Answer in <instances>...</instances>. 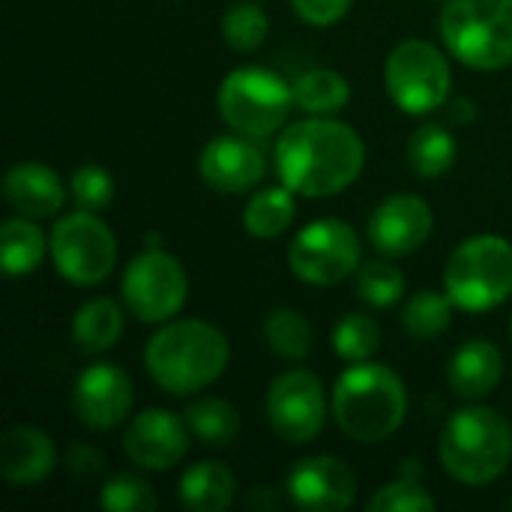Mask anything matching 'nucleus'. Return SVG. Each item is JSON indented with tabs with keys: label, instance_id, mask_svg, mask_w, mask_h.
<instances>
[{
	"label": "nucleus",
	"instance_id": "nucleus-1",
	"mask_svg": "<svg viewBox=\"0 0 512 512\" xmlns=\"http://www.w3.org/2000/svg\"><path fill=\"white\" fill-rule=\"evenodd\" d=\"M366 165L363 138L339 120L306 117L282 129L276 141V171L282 183L303 198H330L345 192Z\"/></svg>",
	"mask_w": 512,
	"mask_h": 512
},
{
	"label": "nucleus",
	"instance_id": "nucleus-2",
	"mask_svg": "<svg viewBox=\"0 0 512 512\" xmlns=\"http://www.w3.org/2000/svg\"><path fill=\"white\" fill-rule=\"evenodd\" d=\"M228 339L207 321H171L144 348L150 378L171 396L207 390L228 366Z\"/></svg>",
	"mask_w": 512,
	"mask_h": 512
},
{
	"label": "nucleus",
	"instance_id": "nucleus-3",
	"mask_svg": "<svg viewBox=\"0 0 512 512\" xmlns=\"http://www.w3.org/2000/svg\"><path fill=\"white\" fill-rule=\"evenodd\" d=\"M408 414V393L402 378L381 363H354L333 387V417L339 429L360 441L378 444L390 438Z\"/></svg>",
	"mask_w": 512,
	"mask_h": 512
},
{
	"label": "nucleus",
	"instance_id": "nucleus-4",
	"mask_svg": "<svg viewBox=\"0 0 512 512\" xmlns=\"http://www.w3.org/2000/svg\"><path fill=\"white\" fill-rule=\"evenodd\" d=\"M441 465L462 486H489L512 462L510 420L489 408L471 405L456 411L441 432Z\"/></svg>",
	"mask_w": 512,
	"mask_h": 512
},
{
	"label": "nucleus",
	"instance_id": "nucleus-5",
	"mask_svg": "<svg viewBox=\"0 0 512 512\" xmlns=\"http://www.w3.org/2000/svg\"><path fill=\"white\" fill-rule=\"evenodd\" d=\"M447 51L480 72L512 63V0H447L441 9Z\"/></svg>",
	"mask_w": 512,
	"mask_h": 512
},
{
	"label": "nucleus",
	"instance_id": "nucleus-6",
	"mask_svg": "<svg viewBox=\"0 0 512 512\" xmlns=\"http://www.w3.org/2000/svg\"><path fill=\"white\" fill-rule=\"evenodd\" d=\"M444 288L456 309L489 312L512 294V243L498 234L465 240L444 267Z\"/></svg>",
	"mask_w": 512,
	"mask_h": 512
},
{
	"label": "nucleus",
	"instance_id": "nucleus-7",
	"mask_svg": "<svg viewBox=\"0 0 512 512\" xmlns=\"http://www.w3.org/2000/svg\"><path fill=\"white\" fill-rule=\"evenodd\" d=\"M222 120L249 138H267L285 126L294 108L291 84L264 66H240L225 75L216 96Z\"/></svg>",
	"mask_w": 512,
	"mask_h": 512
},
{
	"label": "nucleus",
	"instance_id": "nucleus-8",
	"mask_svg": "<svg viewBox=\"0 0 512 512\" xmlns=\"http://www.w3.org/2000/svg\"><path fill=\"white\" fill-rule=\"evenodd\" d=\"M450 63L426 39L399 42L384 66V84L390 99L405 114H432L450 99Z\"/></svg>",
	"mask_w": 512,
	"mask_h": 512
},
{
	"label": "nucleus",
	"instance_id": "nucleus-9",
	"mask_svg": "<svg viewBox=\"0 0 512 512\" xmlns=\"http://www.w3.org/2000/svg\"><path fill=\"white\" fill-rule=\"evenodd\" d=\"M48 246L57 273L78 288L105 282L117 264V240L111 228L90 210L63 216L51 228Z\"/></svg>",
	"mask_w": 512,
	"mask_h": 512
},
{
	"label": "nucleus",
	"instance_id": "nucleus-10",
	"mask_svg": "<svg viewBox=\"0 0 512 512\" xmlns=\"http://www.w3.org/2000/svg\"><path fill=\"white\" fill-rule=\"evenodd\" d=\"M120 294L126 309L141 324H165L183 309L189 279L174 255L162 249H147L126 264Z\"/></svg>",
	"mask_w": 512,
	"mask_h": 512
},
{
	"label": "nucleus",
	"instance_id": "nucleus-11",
	"mask_svg": "<svg viewBox=\"0 0 512 512\" xmlns=\"http://www.w3.org/2000/svg\"><path fill=\"white\" fill-rule=\"evenodd\" d=\"M288 267L306 285H339L360 270V237L342 219H318L291 240Z\"/></svg>",
	"mask_w": 512,
	"mask_h": 512
},
{
	"label": "nucleus",
	"instance_id": "nucleus-12",
	"mask_svg": "<svg viewBox=\"0 0 512 512\" xmlns=\"http://www.w3.org/2000/svg\"><path fill=\"white\" fill-rule=\"evenodd\" d=\"M270 429L294 447L315 441L327 420V393L309 369L282 372L267 390Z\"/></svg>",
	"mask_w": 512,
	"mask_h": 512
},
{
	"label": "nucleus",
	"instance_id": "nucleus-13",
	"mask_svg": "<svg viewBox=\"0 0 512 512\" xmlns=\"http://www.w3.org/2000/svg\"><path fill=\"white\" fill-rule=\"evenodd\" d=\"M135 402V387L129 375L114 363L87 366L72 387V408L78 420L93 432L117 429Z\"/></svg>",
	"mask_w": 512,
	"mask_h": 512
},
{
	"label": "nucleus",
	"instance_id": "nucleus-14",
	"mask_svg": "<svg viewBox=\"0 0 512 512\" xmlns=\"http://www.w3.org/2000/svg\"><path fill=\"white\" fill-rule=\"evenodd\" d=\"M189 423L165 408L141 411L123 432V450L144 471H168L189 450Z\"/></svg>",
	"mask_w": 512,
	"mask_h": 512
},
{
	"label": "nucleus",
	"instance_id": "nucleus-15",
	"mask_svg": "<svg viewBox=\"0 0 512 512\" xmlns=\"http://www.w3.org/2000/svg\"><path fill=\"white\" fill-rule=\"evenodd\" d=\"M432 207L414 192H396L384 198L369 216V240L381 255H414L432 237Z\"/></svg>",
	"mask_w": 512,
	"mask_h": 512
},
{
	"label": "nucleus",
	"instance_id": "nucleus-16",
	"mask_svg": "<svg viewBox=\"0 0 512 512\" xmlns=\"http://www.w3.org/2000/svg\"><path fill=\"white\" fill-rule=\"evenodd\" d=\"M285 489L300 510L309 512H342L357 501L354 471L333 456L300 459L291 468Z\"/></svg>",
	"mask_w": 512,
	"mask_h": 512
},
{
	"label": "nucleus",
	"instance_id": "nucleus-17",
	"mask_svg": "<svg viewBox=\"0 0 512 512\" xmlns=\"http://www.w3.org/2000/svg\"><path fill=\"white\" fill-rule=\"evenodd\" d=\"M198 171L213 192L240 195L261 183L264 153L249 135H219L201 150Z\"/></svg>",
	"mask_w": 512,
	"mask_h": 512
},
{
	"label": "nucleus",
	"instance_id": "nucleus-18",
	"mask_svg": "<svg viewBox=\"0 0 512 512\" xmlns=\"http://www.w3.org/2000/svg\"><path fill=\"white\" fill-rule=\"evenodd\" d=\"M57 468L54 441L33 426H12L0 438V477L9 486H36Z\"/></svg>",
	"mask_w": 512,
	"mask_h": 512
},
{
	"label": "nucleus",
	"instance_id": "nucleus-19",
	"mask_svg": "<svg viewBox=\"0 0 512 512\" xmlns=\"http://www.w3.org/2000/svg\"><path fill=\"white\" fill-rule=\"evenodd\" d=\"M3 198L18 216L48 219L63 207L66 189H63L57 171H51L48 165L18 162L3 177Z\"/></svg>",
	"mask_w": 512,
	"mask_h": 512
},
{
	"label": "nucleus",
	"instance_id": "nucleus-20",
	"mask_svg": "<svg viewBox=\"0 0 512 512\" xmlns=\"http://www.w3.org/2000/svg\"><path fill=\"white\" fill-rule=\"evenodd\" d=\"M501 378H504V354L489 339H471V342H465L450 357V366H447L450 390L459 399H468V402L495 393V387L501 384Z\"/></svg>",
	"mask_w": 512,
	"mask_h": 512
},
{
	"label": "nucleus",
	"instance_id": "nucleus-21",
	"mask_svg": "<svg viewBox=\"0 0 512 512\" xmlns=\"http://www.w3.org/2000/svg\"><path fill=\"white\" fill-rule=\"evenodd\" d=\"M237 480L222 462H198L180 480V504L192 512H222L234 504Z\"/></svg>",
	"mask_w": 512,
	"mask_h": 512
},
{
	"label": "nucleus",
	"instance_id": "nucleus-22",
	"mask_svg": "<svg viewBox=\"0 0 512 512\" xmlns=\"http://www.w3.org/2000/svg\"><path fill=\"white\" fill-rule=\"evenodd\" d=\"M120 336H123V312L111 297L87 300L72 318V339L87 354L111 351Z\"/></svg>",
	"mask_w": 512,
	"mask_h": 512
},
{
	"label": "nucleus",
	"instance_id": "nucleus-23",
	"mask_svg": "<svg viewBox=\"0 0 512 512\" xmlns=\"http://www.w3.org/2000/svg\"><path fill=\"white\" fill-rule=\"evenodd\" d=\"M0 258H3V270H6L9 279L30 276L45 261V234H42V228L33 225V219H27V216L3 222Z\"/></svg>",
	"mask_w": 512,
	"mask_h": 512
},
{
	"label": "nucleus",
	"instance_id": "nucleus-24",
	"mask_svg": "<svg viewBox=\"0 0 512 512\" xmlns=\"http://www.w3.org/2000/svg\"><path fill=\"white\" fill-rule=\"evenodd\" d=\"M294 108H300L303 114L312 117H327L336 114L348 105L351 99V87L345 81V75L333 72V69H312L303 72L294 84Z\"/></svg>",
	"mask_w": 512,
	"mask_h": 512
},
{
	"label": "nucleus",
	"instance_id": "nucleus-25",
	"mask_svg": "<svg viewBox=\"0 0 512 512\" xmlns=\"http://www.w3.org/2000/svg\"><path fill=\"white\" fill-rule=\"evenodd\" d=\"M408 156V168L423 177V180H435L441 174H447L456 162V138L441 126V123H426L420 129H414V135L408 138L405 147Z\"/></svg>",
	"mask_w": 512,
	"mask_h": 512
},
{
	"label": "nucleus",
	"instance_id": "nucleus-26",
	"mask_svg": "<svg viewBox=\"0 0 512 512\" xmlns=\"http://www.w3.org/2000/svg\"><path fill=\"white\" fill-rule=\"evenodd\" d=\"M294 216H297L294 192L282 183V186H267L258 195H252V201L243 210V225L252 237L273 240L291 228Z\"/></svg>",
	"mask_w": 512,
	"mask_h": 512
},
{
	"label": "nucleus",
	"instance_id": "nucleus-27",
	"mask_svg": "<svg viewBox=\"0 0 512 512\" xmlns=\"http://www.w3.org/2000/svg\"><path fill=\"white\" fill-rule=\"evenodd\" d=\"M186 423L189 432L204 444V447H228L240 435V414L231 402L219 396H198L186 408Z\"/></svg>",
	"mask_w": 512,
	"mask_h": 512
},
{
	"label": "nucleus",
	"instance_id": "nucleus-28",
	"mask_svg": "<svg viewBox=\"0 0 512 512\" xmlns=\"http://www.w3.org/2000/svg\"><path fill=\"white\" fill-rule=\"evenodd\" d=\"M453 300L450 294H438V291H420L408 300V306L402 309V327L411 339L426 342L441 336L450 327L453 318Z\"/></svg>",
	"mask_w": 512,
	"mask_h": 512
},
{
	"label": "nucleus",
	"instance_id": "nucleus-29",
	"mask_svg": "<svg viewBox=\"0 0 512 512\" xmlns=\"http://www.w3.org/2000/svg\"><path fill=\"white\" fill-rule=\"evenodd\" d=\"M264 339L282 360H303L312 351V327L297 309H273L264 318Z\"/></svg>",
	"mask_w": 512,
	"mask_h": 512
},
{
	"label": "nucleus",
	"instance_id": "nucleus-30",
	"mask_svg": "<svg viewBox=\"0 0 512 512\" xmlns=\"http://www.w3.org/2000/svg\"><path fill=\"white\" fill-rule=\"evenodd\" d=\"M333 354H339L348 363H363L378 354L381 348V327L372 315L351 312L333 327Z\"/></svg>",
	"mask_w": 512,
	"mask_h": 512
},
{
	"label": "nucleus",
	"instance_id": "nucleus-31",
	"mask_svg": "<svg viewBox=\"0 0 512 512\" xmlns=\"http://www.w3.org/2000/svg\"><path fill=\"white\" fill-rule=\"evenodd\" d=\"M267 33H270V18L252 0L249 3H234L222 15V36H225L228 48H234L240 54L258 51L264 45Z\"/></svg>",
	"mask_w": 512,
	"mask_h": 512
},
{
	"label": "nucleus",
	"instance_id": "nucleus-32",
	"mask_svg": "<svg viewBox=\"0 0 512 512\" xmlns=\"http://www.w3.org/2000/svg\"><path fill=\"white\" fill-rule=\"evenodd\" d=\"M357 294L363 303L375 306V309H390L402 300L405 294V276L396 264L390 261H369L360 264L357 270Z\"/></svg>",
	"mask_w": 512,
	"mask_h": 512
},
{
	"label": "nucleus",
	"instance_id": "nucleus-33",
	"mask_svg": "<svg viewBox=\"0 0 512 512\" xmlns=\"http://www.w3.org/2000/svg\"><path fill=\"white\" fill-rule=\"evenodd\" d=\"M99 504L108 512H153L159 507L153 486L135 474L111 477L99 492Z\"/></svg>",
	"mask_w": 512,
	"mask_h": 512
},
{
	"label": "nucleus",
	"instance_id": "nucleus-34",
	"mask_svg": "<svg viewBox=\"0 0 512 512\" xmlns=\"http://www.w3.org/2000/svg\"><path fill=\"white\" fill-rule=\"evenodd\" d=\"M435 498L423 489L420 480L399 477L396 483L378 489L369 501V512H432Z\"/></svg>",
	"mask_w": 512,
	"mask_h": 512
},
{
	"label": "nucleus",
	"instance_id": "nucleus-35",
	"mask_svg": "<svg viewBox=\"0 0 512 512\" xmlns=\"http://www.w3.org/2000/svg\"><path fill=\"white\" fill-rule=\"evenodd\" d=\"M69 189H72V198H75L78 210L99 213L114 201V177L102 165H81L72 174Z\"/></svg>",
	"mask_w": 512,
	"mask_h": 512
},
{
	"label": "nucleus",
	"instance_id": "nucleus-36",
	"mask_svg": "<svg viewBox=\"0 0 512 512\" xmlns=\"http://www.w3.org/2000/svg\"><path fill=\"white\" fill-rule=\"evenodd\" d=\"M294 12L315 27H330L342 21L351 9V0H291Z\"/></svg>",
	"mask_w": 512,
	"mask_h": 512
},
{
	"label": "nucleus",
	"instance_id": "nucleus-37",
	"mask_svg": "<svg viewBox=\"0 0 512 512\" xmlns=\"http://www.w3.org/2000/svg\"><path fill=\"white\" fill-rule=\"evenodd\" d=\"M63 465L72 477H96L105 471V456L90 444H72L63 456Z\"/></svg>",
	"mask_w": 512,
	"mask_h": 512
},
{
	"label": "nucleus",
	"instance_id": "nucleus-38",
	"mask_svg": "<svg viewBox=\"0 0 512 512\" xmlns=\"http://www.w3.org/2000/svg\"><path fill=\"white\" fill-rule=\"evenodd\" d=\"M447 114H450V120L456 126H468V123L477 120V105L468 96H456V99H450V111Z\"/></svg>",
	"mask_w": 512,
	"mask_h": 512
},
{
	"label": "nucleus",
	"instance_id": "nucleus-39",
	"mask_svg": "<svg viewBox=\"0 0 512 512\" xmlns=\"http://www.w3.org/2000/svg\"><path fill=\"white\" fill-rule=\"evenodd\" d=\"M510 336H512V318H510Z\"/></svg>",
	"mask_w": 512,
	"mask_h": 512
},
{
	"label": "nucleus",
	"instance_id": "nucleus-40",
	"mask_svg": "<svg viewBox=\"0 0 512 512\" xmlns=\"http://www.w3.org/2000/svg\"><path fill=\"white\" fill-rule=\"evenodd\" d=\"M510 507H512V501H510Z\"/></svg>",
	"mask_w": 512,
	"mask_h": 512
},
{
	"label": "nucleus",
	"instance_id": "nucleus-41",
	"mask_svg": "<svg viewBox=\"0 0 512 512\" xmlns=\"http://www.w3.org/2000/svg\"><path fill=\"white\" fill-rule=\"evenodd\" d=\"M444 3H447V0H444Z\"/></svg>",
	"mask_w": 512,
	"mask_h": 512
}]
</instances>
